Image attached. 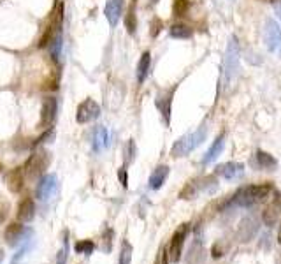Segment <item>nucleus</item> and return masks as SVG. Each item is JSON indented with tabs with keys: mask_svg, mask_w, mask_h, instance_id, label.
Here are the masks:
<instances>
[{
	"mask_svg": "<svg viewBox=\"0 0 281 264\" xmlns=\"http://www.w3.org/2000/svg\"><path fill=\"white\" fill-rule=\"evenodd\" d=\"M273 192V183L264 182V183H253V185L241 187L234 196H232V202L243 208H250V206L257 204L258 201H262L264 198Z\"/></svg>",
	"mask_w": 281,
	"mask_h": 264,
	"instance_id": "1",
	"label": "nucleus"
},
{
	"mask_svg": "<svg viewBox=\"0 0 281 264\" xmlns=\"http://www.w3.org/2000/svg\"><path fill=\"white\" fill-rule=\"evenodd\" d=\"M62 21H63V5L62 2H56L43 27V34H41L37 43L39 48L50 46L58 35H62Z\"/></svg>",
	"mask_w": 281,
	"mask_h": 264,
	"instance_id": "2",
	"label": "nucleus"
},
{
	"mask_svg": "<svg viewBox=\"0 0 281 264\" xmlns=\"http://www.w3.org/2000/svg\"><path fill=\"white\" fill-rule=\"evenodd\" d=\"M206 134H208V131H206V127L202 125V127H199L195 132L188 134V136L179 137V139H177L176 143H174L172 150H170V155H172L174 159H179V157H186L188 153H192L193 150H195V148L199 146V144L204 143Z\"/></svg>",
	"mask_w": 281,
	"mask_h": 264,
	"instance_id": "3",
	"label": "nucleus"
},
{
	"mask_svg": "<svg viewBox=\"0 0 281 264\" xmlns=\"http://www.w3.org/2000/svg\"><path fill=\"white\" fill-rule=\"evenodd\" d=\"M239 60H241V50H239V43L237 39H235V35H232L227 44V51H225V59H224V81L225 83H230V79L237 74Z\"/></svg>",
	"mask_w": 281,
	"mask_h": 264,
	"instance_id": "4",
	"label": "nucleus"
},
{
	"mask_svg": "<svg viewBox=\"0 0 281 264\" xmlns=\"http://www.w3.org/2000/svg\"><path fill=\"white\" fill-rule=\"evenodd\" d=\"M190 233V224H181L177 227V231L172 234L169 241V249H167V254H169V259L172 263H179L181 259V254H183V247H185V240Z\"/></svg>",
	"mask_w": 281,
	"mask_h": 264,
	"instance_id": "5",
	"label": "nucleus"
},
{
	"mask_svg": "<svg viewBox=\"0 0 281 264\" xmlns=\"http://www.w3.org/2000/svg\"><path fill=\"white\" fill-rule=\"evenodd\" d=\"M50 160H51L50 153L44 152V150L43 152L32 153L27 162H25V175H27L28 178H35V176L43 175L48 169V166H50Z\"/></svg>",
	"mask_w": 281,
	"mask_h": 264,
	"instance_id": "6",
	"label": "nucleus"
},
{
	"mask_svg": "<svg viewBox=\"0 0 281 264\" xmlns=\"http://www.w3.org/2000/svg\"><path fill=\"white\" fill-rule=\"evenodd\" d=\"M174 92L176 88L169 90H160L155 95V106H157L158 113L162 115V120L166 125H170V117H172V101H174Z\"/></svg>",
	"mask_w": 281,
	"mask_h": 264,
	"instance_id": "7",
	"label": "nucleus"
},
{
	"mask_svg": "<svg viewBox=\"0 0 281 264\" xmlns=\"http://www.w3.org/2000/svg\"><path fill=\"white\" fill-rule=\"evenodd\" d=\"M264 43L271 53L281 48V28L274 20H267L264 27Z\"/></svg>",
	"mask_w": 281,
	"mask_h": 264,
	"instance_id": "8",
	"label": "nucleus"
},
{
	"mask_svg": "<svg viewBox=\"0 0 281 264\" xmlns=\"http://www.w3.org/2000/svg\"><path fill=\"white\" fill-rule=\"evenodd\" d=\"M280 213H281V192L274 191L271 201L267 202V206L264 208V213H262L264 224L273 227V225L278 222V218H280Z\"/></svg>",
	"mask_w": 281,
	"mask_h": 264,
	"instance_id": "9",
	"label": "nucleus"
},
{
	"mask_svg": "<svg viewBox=\"0 0 281 264\" xmlns=\"http://www.w3.org/2000/svg\"><path fill=\"white\" fill-rule=\"evenodd\" d=\"M99 115H100V106L93 99H86V101H83L81 104L77 106L76 120L79 124H88V122L95 120Z\"/></svg>",
	"mask_w": 281,
	"mask_h": 264,
	"instance_id": "10",
	"label": "nucleus"
},
{
	"mask_svg": "<svg viewBox=\"0 0 281 264\" xmlns=\"http://www.w3.org/2000/svg\"><path fill=\"white\" fill-rule=\"evenodd\" d=\"M56 109L58 102L55 97H46L43 101V108H41V122H39V127L46 129L53 124L55 117H56Z\"/></svg>",
	"mask_w": 281,
	"mask_h": 264,
	"instance_id": "11",
	"label": "nucleus"
},
{
	"mask_svg": "<svg viewBox=\"0 0 281 264\" xmlns=\"http://www.w3.org/2000/svg\"><path fill=\"white\" fill-rule=\"evenodd\" d=\"M215 173L218 176H222V178L225 180H237L243 176L244 173V166L239 162H225V164H220V166H216Z\"/></svg>",
	"mask_w": 281,
	"mask_h": 264,
	"instance_id": "12",
	"label": "nucleus"
},
{
	"mask_svg": "<svg viewBox=\"0 0 281 264\" xmlns=\"http://www.w3.org/2000/svg\"><path fill=\"white\" fill-rule=\"evenodd\" d=\"M251 166L257 167V169H264V171H273L278 167V160L271 153L257 150L255 155L251 157Z\"/></svg>",
	"mask_w": 281,
	"mask_h": 264,
	"instance_id": "13",
	"label": "nucleus"
},
{
	"mask_svg": "<svg viewBox=\"0 0 281 264\" xmlns=\"http://www.w3.org/2000/svg\"><path fill=\"white\" fill-rule=\"evenodd\" d=\"M55 189H56V176L46 175L41 178L35 192H37V198L41 199V201H48V199L51 198V194L55 192Z\"/></svg>",
	"mask_w": 281,
	"mask_h": 264,
	"instance_id": "14",
	"label": "nucleus"
},
{
	"mask_svg": "<svg viewBox=\"0 0 281 264\" xmlns=\"http://www.w3.org/2000/svg\"><path fill=\"white\" fill-rule=\"evenodd\" d=\"M25 167H14L12 171L7 173L5 176V183H7L9 191L11 192H19L23 189V183H25Z\"/></svg>",
	"mask_w": 281,
	"mask_h": 264,
	"instance_id": "15",
	"label": "nucleus"
},
{
	"mask_svg": "<svg viewBox=\"0 0 281 264\" xmlns=\"http://www.w3.org/2000/svg\"><path fill=\"white\" fill-rule=\"evenodd\" d=\"M121 12H123V0H108V4H106V9H104V14H106V18H108V21H109L111 27H116Z\"/></svg>",
	"mask_w": 281,
	"mask_h": 264,
	"instance_id": "16",
	"label": "nucleus"
},
{
	"mask_svg": "<svg viewBox=\"0 0 281 264\" xmlns=\"http://www.w3.org/2000/svg\"><path fill=\"white\" fill-rule=\"evenodd\" d=\"M18 220L19 222H30L35 215V204H34V199L32 198H23L19 201L18 204Z\"/></svg>",
	"mask_w": 281,
	"mask_h": 264,
	"instance_id": "17",
	"label": "nucleus"
},
{
	"mask_svg": "<svg viewBox=\"0 0 281 264\" xmlns=\"http://www.w3.org/2000/svg\"><path fill=\"white\" fill-rule=\"evenodd\" d=\"M169 166H158V167H155V171L151 173V176H150V189L151 191H158L160 187L166 183V180H167V176H169Z\"/></svg>",
	"mask_w": 281,
	"mask_h": 264,
	"instance_id": "18",
	"label": "nucleus"
},
{
	"mask_svg": "<svg viewBox=\"0 0 281 264\" xmlns=\"http://www.w3.org/2000/svg\"><path fill=\"white\" fill-rule=\"evenodd\" d=\"M224 148H225V134H220V136L215 139V143L211 144V148L208 150L206 157L202 159V164L208 166V164H211L215 159H218V157L222 155V152H224Z\"/></svg>",
	"mask_w": 281,
	"mask_h": 264,
	"instance_id": "19",
	"label": "nucleus"
},
{
	"mask_svg": "<svg viewBox=\"0 0 281 264\" xmlns=\"http://www.w3.org/2000/svg\"><path fill=\"white\" fill-rule=\"evenodd\" d=\"M25 234V227L21 225V222H12L11 225H9L7 229H5V240H7L9 245H18L19 240L23 238Z\"/></svg>",
	"mask_w": 281,
	"mask_h": 264,
	"instance_id": "20",
	"label": "nucleus"
},
{
	"mask_svg": "<svg viewBox=\"0 0 281 264\" xmlns=\"http://www.w3.org/2000/svg\"><path fill=\"white\" fill-rule=\"evenodd\" d=\"M125 27L130 35H135L137 32V0H132L128 5L127 16H125Z\"/></svg>",
	"mask_w": 281,
	"mask_h": 264,
	"instance_id": "21",
	"label": "nucleus"
},
{
	"mask_svg": "<svg viewBox=\"0 0 281 264\" xmlns=\"http://www.w3.org/2000/svg\"><path fill=\"white\" fill-rule=\"evenodd\" d=\"M150 66H151V53L150 51H144V53L141 55V59H139V64H137V81H139V85H143L144 79L148 78Z\"/></svg>",
	"mask_w": 281,
	"mask_h": 264,
	"instance_id": "22",
	"label": "nucleus"
},
{
	"mask_svg": "<svg viewBox=\"0 0 281 264\" xmlns=\"http://www.w3.org/2000/svg\"><path fill=\"white\" fill-rule=\"evenodd\" d=\"M109 146V132L106 127H97L95 134H93V148L95 152H100L104 148Z\"/></svg>",
	"mask_w": 281,
	"mask_h": 264,
	"instance_id": "23",
	"label": "nucleus"
},
{
	"mask_svg": "<svg viewBox=\"0 0 281 264\" xmlns=\"http://www.w3.org/2000/svg\"><path fill=\"white\" fill-rule=\"evenodd\" d=\"M169 34L174 39H192L193 28L188 27L186 23H174L172 27L169 28Z\"/></svg>",
	"mask_w": 281,
	"mask_h": 264,
	"instance_id": "24",
	"label": "nucleus"
},
{
	"mask_svg": "<svg viewBox=\"0 0 281 264\" xmlns=\"http://www.w3.org/2000/svg\"><path fill=\"white\" fill-rule=\"evenodd\" d=\"M202 183H204V178L202 180H193V182L186 183L185 187H183L181 194H179V198L181 199H193L197 194H199V191H202Z\"/></svg>",
	"mask_w": 281,
	"mask_h": 264,
	"instance_id": "25",
	"label": "nucleus"
},
{
	"mask_svg": "<svg viewBox=\"0 0 281 264\" xmlns=\"http://www.w3.org/2000/svg\"><path fill=\"white\" fill-rule=\"evenodd\" d=\"M190 9V0H174L172 2V16L181 18L188 12Z\"/></svg>",
	"mask_w": 281,
	"mask_h": 264,
	"instance_id": "26",
	"label": "nucleus"
},
{
	"mask_svg": "<svg viewBox=\"0 0 281 264\" xmlns=\"http://www.w3.org/2000/svg\"><path fill=\"white\" fill-rule=\"evenodd\" d=\"M93 249H95V243L92 240H81L74 245V250L77 254H92Z\"/></svg>",
	"mask_w": 281,
	"mask_h": 264,
	"instance_id": "27",
	"label": "nucleus"
},
{
	"mask_svg": "<svg viewBox=\"0 0 281 264\" xmlns=\"http://www.w3.org/2000/svg\"><path fill=\"white\" fill-rule=\"evenodd\" d=\"M132 261V245L128 241H123L121 252H119V264H130Z\"/></svg>",
	"mask_w": 281,
	"mask_h": 264,
	"instance_id": "28",
	"label": "nucleus"
},
{
	"mask_svg": "<svg viewBox=\"0 0 281 264\" xmlns=\"http://www.w3.org/2000/svg\"><path fill=\"white\" fill-rule=\"evenodd\" d=\"M160 32H162V21L158 20V18H153V21L150 25V35L155 39V37H158Z\"/></svg>",
	"mask_w": 281,
	"mask_h": 264,
	"instance_id": "29",
	"label": "nucleus"
},
{
	"mask_svg": "<svg viewBox=\"0 0 281 264\" xmlns=\"http://www.w3.org/2000/svg\"><path fill=\"white\" fill-rule=\"evenodd\" d=\"M7 215H9V204L0 196V222H4L7 218Z\"/></svg>",
	"mask_w": 281,
	"mask_h": 264,
	"instance_id": "30",
	"label": "nucleus"
},
{
	"mask_svg": "<svg viewBox=\"0 0 281 264\" xmlns=\"http://www.w3.org/2000/svg\"><path fill=\"white\" fill-rule=\"evenodd\" d=\"M127 160L128 162H132V160L135 159V143H134V139H130L128 141V144H127Z\"/></svg>",
	"mask_w": 281,
	"mask_h": 264,
	"instance_id": "31",
	"label": "nucleus"
},
{
	"mask_svg": "<svg viewBox=\"0 0 281 264\" xmlns=\"http://www.w3.org/2000/svg\"><path fill=\"white\" fill-rule=\"evenodd\" d=\"M157 264H169V254H167V250L160 252V256L157 257Z\"/></svg>",
	"mask_w": 281,
	"mask_h": 264,
	"instance_id": "32",
	"label": "nucleus"
},
{
	"mask_svg": "<svg viewBox=\"0 0 281 264\" xmlns=\"http://www.w3.org/2000/svg\"><path fill=\"white\" fill-rule=\"evenodd\" d=\"M118 176H119V182L123 183V187H127L128 185V180H127V169H125V167H121V169H119Z\"/></svg>",
	"mask_w": 281,
	"mask_h": 264,
	"instance_id": "33",
	"label": "nucleus"
},
{
	"mask_svg": "<svg viewBox=\"0 0 281 264\" xmlns=\"http://www.w3.org/2000/svg\"><path fill=\"white\" fill-rule=\"evenodd\" d=\"M65 261H67V245H65V249L58 254V263L56 264H65Z\"/></svg>",
	"mask_w": 281,
	"mask_h": 264,
	"instance_id": "34",
	"label": "nucleus"
},
{
	"mask_svg": "<svg viewBox=\"0 0 281 264\" xmlns=\"http://www.w3.org/2000/svg\"><path fill=\"white\" fill-rule=\"evenodd\" d=\"M273 5H274V11H276L278 18L281 20V0H280V2H276V4H273Z\"/></svg>",
	"mask_w": 281,
	"mask_h": 264,
	"instance_id": "35",
	"label": "nucleus"
},
{
	"mask_svg": "<svg viewBox=\"0 0 281 264\" xmlns=\"http://www.w3.org/2000/svg\"><path fill=\"white\" fill-rule=\"evenodd\" d=\"M4 257H5V254H4V250L0 249V264H2V261H4Z\"/></svg>",
	"mask_w": 281,
	"mask_h": 264,
	"instance_id": "36",
	"label": "nucleus"
},
{
	"mask_svg": "<svg viewBox=\"0 0 281 264\" xmlns=\"http://www.w3.org/2000/svg\"><path fill=\"white\" fill-rule=\"evenodd\" d=\"M260 2H269V4H276V2H280V0H260Z\"/></svg>",
	"mask_w": 281,
	"mask_h": 264,
	"instance_id": "37",
	"label": "nucleus"
},
{
	"mask_svg": "<svg viewBox=\"0 0 281 264\" xmlns=\"http://www.w3.org/2000/svg\"><path fill=\"white\" fill-rule=\"evenodd\" d=\"M278 241L281 243V225H280V231H278Z\"/></svg>",
	"mask_w": 281,
	"mask_h": 264,
	"instance_id": "38",
	"label": "nucleus"
},
{
	"mask_svg": "<svg viewBox=\"0 0 281 264\" xmlns=\"http://www.w3.org/2000/svg\"><path fill=\"white\" fill-rule=\"evenodd\" d=\"M160 0H150V5H155V4H158Z\"/></svg>",
	"mask_w": 281,
	"mask_h": 264,
	"instance_id": "39",
	"label": "nucleus"
},
{
	"mask_svg": "<svg viewBox=\"0 0 281 264\" xmlns=\"http://www.w3.org/2000/svg\"><path fill=\"white\" fill-rule=\"evenodd\" d=\"M0 171H2V164H0Z\"/></svg>",
	"mask_w": 281,
	"mask_h": 264,
	"instance_id": "40",
	"label": "nucleus"
}]
</instances>
